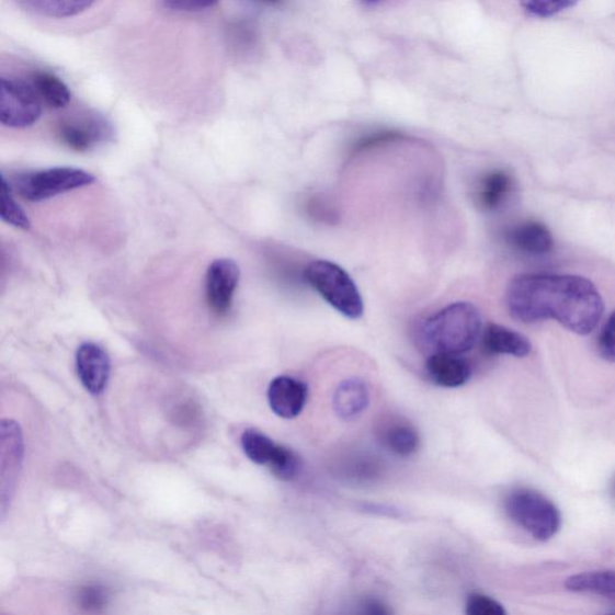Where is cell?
I'll use <instances>...</instances> for the list:
<instances>
[{
    "mask_svg": "<svg viewBox=\"0 0 615 615\" xmlns=\"http://www.w3.org/2000/svg\"><path fill=\"white\" fill-rule=\"evenodd\" d=\"M371 398L369 385L360 378H351L338 386L333 407L339 418L354 420L368 409Z\"/></svg>",
    "mask_w": 615,
    "mask_h": 615,
    "instance_id": "16",
    "label": "cell"
},
{
    "mask_svg": "<svg viewBox=\"0 0 615 615\" xmlns=\"http://www.w3.org/2000/svg\"><path fill=\"white\" fill-rule=\"evenodd\" d=\"M466 612L468 615H506V610L499 601L480 593L468 596Z\"/></svg>",
    "mask_w": 615,
    "mask_h": 615,
    "instance_id": "25",
    "label": "cell"
},
{
    "mask_svg": "<svg viewBox=\"0 0 615 615\" xmlns=\"http://www.w3.org/2000/svg\"><path fill=\"white\" fill-rule=\"evenodd\" d=\"M597 348L602 357L611 363L614 362V314H611L610 318L604 324V328H602L601 330L597 341Z\"/></svg>",
    "mask_w": 615,
    "mask_h": 615,
    "instance_id": "27",
    "label": "cell"
},
{
    "mask_svg": "<svg viewBox=\"0 0 615 615\" xmlns=\"http://www.w3.org/2000/svg\"><path fill=\"white\" fill-rule=\"evenodd\" d=\"M0 219L18 229L29 230L31 223L24 210L12 196L10 186L0 174Z\"/></svg>",
    "mask_w": 615,
    "mask_h": 615,
    "instance_id": "22",
    "label": "cell"
},
{
    "mask_svg": "<svg viewBox=\"0 0 615 615\" xmlns=\"http://www.w3.org/2000/svg\"><path fill=\"white\" fill-rule=\"evenodd\" d=\"M364 612L368 614H381V615L391 613V611L388 610L386 605H384L383 602L378 600L367 601L366 605H364Z\"/></svg>",
    "mask_w": 615,
    "mask_h": 615,
    "instance_id": "31",
    "label": "cell"
},
{
    "mask_svg": "<svg viewBox=\"0 0 615 615\" xmlns=\"http://www.w3.org/2000/svg\"><path fill=\"white\" fill-rule=\"evenodd\" d=\"M364 5L373 7L381 2V0H361Z\"/></svg>",
    "mask_w": 615,
    "mask_h": 615,
    "instance_id": "32",
    "label": "cell"
},
{
    "mask_svg": "<svg viewBox=\"0 0 615 615\" xmlns=\"http://www.w3.org/2000/svg\"><path fill=\"white\" fill-rule=\"evenodd\" d=\"M240 278V267L234 260L218 259L210 263L206 273V299L216 317L228 316Z\"/></svg>",
    "mask_w": 615,
    "mask_h": 615,
    "instance_id": "10",
    "label": "cell"
},
{
    "mask_svg": "<svg viewBox=\"0 0 615 615\" xmlns=\"http://www.w3.org/2000/svg\"><path fill=\"white\" fill-rule=\"evenodd\" d=\"M24 452L26 445L21 425L14 420H0V523L9 516L20 480Z\"/></svg>",
    "mask_w": 615,
    "mask_h": 615,
    "instance_id": "6",
    "label": "cell"
},
{
    "mask_svg": "<svg viewBox=\"0 0 615 615\" xmlns=\"http://www.w3.org/2000/svg\"><path fill=\"white\" fill-rule=\"evenodd\" d=\"M241 442L244 454L250 460L259 466L270 467L282 480L294 479L298 470V462L292 451L275 444L267 435L255 430L246 431Z\"/></svg>",
    "mask_w": 615,
    "mask_h": 615,
    "instance_id": "9",
    "label": "cell"
},
{
    "mask_svg": "<svg viewBox=\"0 0 615 615\" xmlns=\"http://www.w3.org/2000/svg\"><path fill=\"white\" fill-rule=\"evenodd\" d=\"M383 468L378 458L373 456H358L351 460L346 474L351 480L361 483L374 482L379 479Z\"/></svg>",
    "mask_w": 615,
    "mask_h": 615,
    "instance_id": "24",
    "label": "cell"
},
{
    "mask_svg": "<svg viewBox=\"0 0 615 615\" xmlns=\"http://www.w3.org/2000/svg\"><path fill=\"white\" fill-rule=\"evenodd\" d=\"M94 182V175L84 170L53 168L19 174L15 179V187L24 200L41 203Z\"/></svg>",
    "mask_w": 615,
    "mask_h": 615,
    "instance_id": "5",
    "label": "cell"
},
{
    "mask_svg": "<svg viewBox=\"0 0 615 615\" xmlns=\"http://www.w3.org/2000/svg\"><path fill=\"white\" fill-rule=\"evenodd\" d=\"M513 187L512 175L505 170H493L483 175L476 191V200L486 210H496L506 203Z\"/></svg>",
    "mask_w": 615,
    "mask_h": 615,
    "instance_id": "18",
    "label": "cell"
},
{
    "mask_svg": "<svg viewBox=\"0 0 615 615\" xmlns=\"http://www.w3.org/2000/svg\"><path fill=\"white\" fill-rule=\"evenodd\" d=\"M219 0H161V5L171 11L195 12L215 7Z\"/></svg>",
    "mask_w": 615,
    "mask_h": 615,
    "instance_id": "28",
    "label": "cell"
},
{
    "mask_svg": "<svg viewBox=\"0 0 615 615\" xmlns=\"http://www.w3.org/2000/svg\"><path fill=\"white\" fill-rule=\"evenodd\" d=\"M483 320L470 303H455L436 311L422 324L420 337L433 354L463 355L479 343Z\"/></svg>",
    "mask_w": 615,
    "mask_h": 615,
    "instance_id": "2",
    "label": "cell"
},
{
    "mask_svg": "<svg viewBox=\"0 0 615 615\" xmlns=\"http://www.w3.org/2000/svg\"><path fill=\"white\" fill-rule=\"evenodd\" d=\"M505 300L513 319L524 323L556 320L580 335L592 333L605 312L597 287L581 275L522 274L509 284Z\"/></svg>",
    "mask_w": 615,
    "mask_h": 615,
    "instance_id": "1",
    "label": "cell"
},
{
    "mask_svg": "<svg viewBox=\"0 0 615 615\" xmlns=\"http://www.w3.org/2000/svg\"><path fill=\"white\" fill-rule=\"evenodd\" d=\"M308 390L306 384L291 376L275 378L269 388V403L275 415L294 419L304 410Z\"/></svg>",
    "mask_w": 615,
    "mask_h": 615,
    "instance_id": "12",
    "label": "cell"
},
{
    "mask_svg": "<svg viewBox=\"0 0 615 615\" xmlns=\"http://www.w3.org/2000/svg\"><path fill=\"white\" fill-rule=\"evenodd\" d=\"M18 2L36 15L49 19H69L82 14L96 0H18Z\"/></svg>",
    "mask_w": 615,
    "mask_h": 615,
    "instance_id": "20",
    "label": "cell"
},
{
    "mask_svg": "<svg viewBox=\"0 0 615 615\" xmlns=\"http://www.w3.org/2000/svg\"><path fill=\"white\" fill-rule=\"evenodd\" d=\"M57 135L61 144L77 152H88L109 141L113 135L112 125L100 113L82 111L66 118L57 125Z\"/></svg>",
    "mask_w": 615,
    "mask_h": 615,
    "instance_id": "8",
    "label": "cell"
},
{
    "mask_svg": "<svg viewBox=\"0 0 615 615\" xmlns=\"http://www.w3.org/2000/svg\"><path fill=\"white\" fill-rule=\"evenodd\" d=\"M398 136H399L398 134L391 132L376 133L367 137H364V139L360 140L355 147V150H357L358 152V150H366L375 146L390 143L396 140Z\"/></svg>",
    "mask_w": 615,
    "mask_h": 615,
    "instance_id": "29",
    "label": "cell"
},
{
    "mask_svg": "<svg viewBox=\"0 0 615 615\" xmlns=\"http://www.w3.org/2000/svg\"><path fill=\"white\" fill-rule=\"evenodd\" d=\"M481 337L488 353L494 355L523 358L529 356L533 351V345L528 338L498 323L487 324Z\"/></svg>",
    "mask_w": 615,
    "mask_h": 615,
    "instance_id": "15",
    "label": "cell"
},
{
    "mask_svg": "<svg viewBox=\"0 0 615 615\" xmlns=\"http://www.w3.org/2000/svg\"><path fill=\"white\" fill-rule=\"evenodd\" d=\"M305 278L342 316L351 320L363 316L364 305L358 287L337 263L328 260L312 261L306 269Z\"/></svg>",
    "mask_w": 615,
    "mask_h": 615,
    "instance_id": "4",
    "label": "cell"
},
{
    "mask_svg": "<svg viewBox=\"0 0 615 615\" xmlns=\"http://www.w3.org/2000/svg\"><path fill=\"white\" fill-rule=\"evenodd\" d=\"M32 87L41 102L54 109H65L71 100L68 86L56 75L47 71H36L32 75Z\"/></svg>",
    "mask_w": 615,
    "mask_h": 615,
    "instance_id": "21",
    "label": "cell"
},
{
    "mask_svg": "<svg viewBox=\"0 0 615 615\" xmlns=\"http://www.w3.org/2000/svg\"><path fill=\"white\" fill-rule=\"evenodd\" d=\"M80 606L86 611L102 610L107 602V593L103 586L91 584L83 586L78 595Z\"/></svg>",
    "mask_w": 615,
    "mask_h": 615,
    "instance_id": "26",
    "label": "cell"
},
{
    "mask_svg": "<svg viewBox=\"0 0 615 615\" xmlns=\"http://www.w3.org/2000/svg\"><path fill=\"white\" fill-rule=\"evenodd\" d=\"M509 519L538 543H547L561 529L559 508L543 493L531 488H517L504 500Z\"/></svg>",
    "mask_w": 615,
    "mask_h": 615,
    "instance_id": "3",
    "label": "cell"
},
{
    "mask_svg": "<svg viewBox=\"0 0 615 615\" xmlns=\"http://www.w3.org/2000/svg\"><path fill=\"white\" fill-rule=\"evenodd\" d=\"M42 111L41 99L32 86L0 77V124L29 128L41 118Z\"/></svg>",
    "mask_w": 615,
    "mask_h": 615,
    "instance_id": "7",
    "label": "cell"
},
{
    "mask_svg": "<svg viewBox=\"0 0 615 615\" xmlns=\"http://www.w3.org/2000/svg\"><path fill=\"white\" fill-rule=\"evenodd\" d=\"M364 510L378 514V516L390 519H405L407 516V513L403 510L388 504H368L364 505Z\"/></svg>",
    "mask_w": 615,
    "mask_h": 615,
    "instance_id": "30",
    "label": "cell"
},
{
    "mask_svg": "<svg viewBox=\"0 0 615 615\" xmlns=\"http://www.w3.org/2000/svg\"><path fill=\"white\" fill-rule=\"evenodd\" d=\"M260 2L270 4V5H277L283 2V0H260Z\"/></svg>",
    "mask_w": 615,
    "mask_h": 615,
    "instance_id": "33",
    "label": "cell"
},
{
    "mask_svg": "<svg viewBox=\"0 0 615 615\" xmlns=\"http://www.w3.org/2000/svg\"><path fill=\"white\" fill-rule=\"evenodd\" d=\"M580 0H520L526 14L536 19L554 18L559 12L579 4Z\"/></svg>",
    "mask_w": 615,
    "mask_h": 615,
    "instance_id": "23",
    "label": "cell"
},
{
    "mask_svg": "<svg viewBox=\"0 0 615 615\" xmlns=\"http://www.w3.org/2000/svg\"><path fill=\"white\" fill-rule=\"evenodd\" d=\"M381 443L399 457H411L421 447V436L415 425L403 419H391L380 430Z\"/></svg>",
    "mask_w": 615,
    "mask_h": 615,
    "instance_id": "17",
    "label": "cell"
},
{
    "mask_svg": "<svg viewBox=\"0 0 615 615\" xmlns=\"http://www.w3.org/2000/svg\"><path fill=\"white\" fill-rule=\"evenodd\" d=\"M425 369L434 384L445 388L462 387L471 378L470 363L460 355L433 354Z\"/></svg>",
    "mask_w": 615,
    "mask_h": 615,
    "instance_id": "14",
    "label": "cell"
},
{
    "mask_svg": "<svg viewBox=\"0 0 615 615\" xmlns=\"http://www.w3.org/2000/svg\"><path fill=\"white\" fill-rule=\"evenodd\" d=\"M77 371L88 392L94 396L103 394L111 371L106 351L95 343H83L77 353Z\"/></svg>",
    "mask_w": 615,
    "mask_h": 615,
    "instance_id": "11",
    "label": "cell"
},
{
    "mask_svg": "<svg viewBox=\"0 0 615 615\" xmlns=\"http://www.w3.org/2000/svg\"><path fill=\"white\" fill-rule=\"evenodd\" d=\"M563 585L571 593L594 594L610 600L615 597V573L613 570L577 573L570 576Z\"/></svg>",
    "mask_w": 615,
    "mask_h": 615,
    "instance_id": "19",
    "label": "cell"
},
{
    "mask_svg": "<svg viewBox=\"0 0 615 615\" xmlns=\"http://www.w3.org/2000/svg\"><path fill=\"white\" fill-rule=\"evenodd\" d=\"M506 237L514 249L533 257L549 254L555 247L554 236L547 226L536 220H526L513 226Z\"/></svg>",
    "mask_w": 615,
    "mask_h": 615,
    "instance_id": "13",
    "label": "cell"
}]
</instances>
